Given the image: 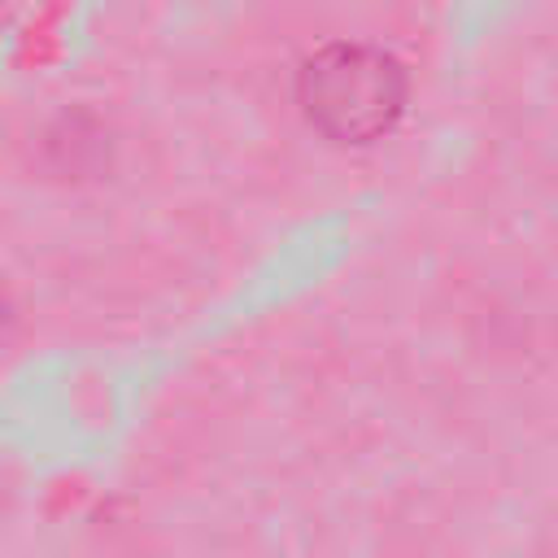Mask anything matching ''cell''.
Returning a JSON list of instances; mask_svg holds the SVG:
<instances>
[{"mask_svg": "<svg viewBox=\"0 0 558 558\" xmlns=\"http://www.w3.org/2000/svg\"><path fill=\"white\" fill-rule=\"evenodd\" d=\"M305 118L336 144H371L405 109V70L375 44L336 39L314 48L296 70Z\"/></svg>", "mask_w": 558, "mask_h": 558, "instance_id": "1", "label": "cell"}]
</instances>
